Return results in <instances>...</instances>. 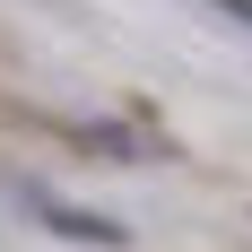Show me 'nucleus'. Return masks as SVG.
Returning <instances> with one entry per match:
<instances>
[{
	"label": "nucleus",
	"mask_w": 252,
	"mask_h": 252,
	"mask_svg": "<svg viewBox=\"0 0 252 252\" xmlns=\"http://www.w3.org/2000/svg\"><path fill=\"white\" fill-rule=\"evenodd\" d=\"M18 200L35 209V218H44L61 244H96V252H122V244H130V226H113L104 209H70V200H52L44 183H18Z\"/></svg>",
	"instance_id": "obj_1"
},
{
	"label": "nucleus",
	"mask_w": 252,
	"mask_h": 252,
	"mask_svg": "<svg viewBox=\"0 0 252 252\" xmlns=\"http://www.w3.org/2000/svg\"><path fill=\"white\" fill-rule=\"evenodd\" d=\"M209 9H218L226 26H244V35H252V0H209Z\"/></svg>",
	"instance_id": "obj_2"
}]
</instances>
